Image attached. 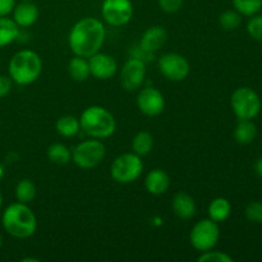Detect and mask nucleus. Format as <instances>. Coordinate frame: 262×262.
<instances>
[{"instance_id": "nucleus-1", "label": "nucleus", "mask_w": 262, "mask_h": 262, "mask_svg": "<svg viewBox=\"0 0 262 262\" xmlns=\"http://www.w3.org/2000/svg\"><path fill=\"white\" fill-rule=\"evenodd\" d=\"M106 36L104 23L95 17H84L73 25L68 35L72 53L90 58L102 48Z\"/></svg>"}, {"instance_id": "nucleus-2", "label": "nucleus", "mask_w": 262, "mask_h": 262, "mask_svg": "<svg viewBox=\"0 0 262 262\" xmlns=\"http://www.w3.org/2000/svg\"><path fill=\"white\" fill-rule=\"evenodd\" d=\"M3 228L9 235L26 239L35 234L37 229V219L27 204L14 202L4 210L2 216Z\"/></svg>"}, {"instance_id": "nucleus-3", "label": "nucleus", "mask_w": 262, "mask_h": 262, "mask_svg": "<svg viewBox=\"0 0 262 262\" xmlns=\"http://www.w3.org/2000/svg\"><path fill=\"white\" fill-rule=\"evenodd\" d=\"M9 77L19 86L32 84L38 79L42 72V60L36 51L19 50L12 56L8 67Z\"/></svg>"}, {"instance_id": "nucleus-4", "label": "nucleus", "mask_w": 262, "mask_h": 262, "mask_svg": "<svg viewBox=\"0 0 262 262\" xmlns=\"http://www.w3.org/2000/svg\"><path fill=\"white\" fill-rule=\"evenodd\" d=\"M79 124H81V130L96 140L112 137L117 129L114 115L100 105L86 107L79 117Z\"/></svg>"}, {"instance_id": "nucleus-5", "label": "nucleus", "mask_w": 262, "mask_h": 262, "mask_svg": "<svg viewBox=\"0 0 262 262\" xmlns=\"http://www.w3.org/2000/svg\"><path fill=\"white\" fill-rule=\"evenodd\" d=\"M106 156V147L101 140H86L72 150V161L78 168L89 170L99 166Z\"/></svg>"}, {"instance_id": "nucleus-6", "label": "nucleus", "mask_w": 262, "mask_h": 262, "mask_svg": "<svg viewBox=\"0 0 262 262\" xmlns=\"http://www.w3.org/2000/svg\"><path fill=\"white\" fill-rule=\"evenodd\" d=\"M143 171V161L135 152H125L114 159L110 176L117 183L129 184L137 181Z\"/></svg>"}, {"instance_id": "nucleus-7", "label": "nucleus", "mask_w": 262, "mask_h": 262, "mask_svg": "<svg viewBox=\"0 0 262 262\" xmlns=\"http://www.w3.org/2000/svg\"><path fill=\"white\" fill-rule=\"evenodd\" d=\"M230 105L239 120H252L261 112L260 96L250 87H239L235 90L230 97Z\"/></svg>"}, {"instance_id": "nucleus-8", "label": "nucleus", "mask_w": 262, "mask_h": 262, "mask_svg": "<svg viewBox=\"0 0 262 262\" xmlns=\"http://www.w3.org/2000/svg\"><path fill=\"white\" fill-rule=\"evenodd\" d=\"M219 225L210 217L197 222L189 233V242L199 252L212 250L219 242Z\"/></svg>"}, {"instance_id": "nucleus-9", "label": "nucleus", "mask_w": 262, "mask_h": 262, "mask_svg": "<svg viewBox=\"0 0 262 262\" xmlns=\"http://www.w3.org/2000/svg\"><path fill=\"white\" fill-rule=\"evenodd\" d=\"M158 67L160 73L171 82L184 81L191 71L189 61L178 53L163 54L159 58Z\"/></svg>"}, {"instance_id": "nucleus-10", "label": "nucleus", "mask_w": 262, "mask_h": 262, "mask_svg": "<svg viewBox=\"0 0 262 262\" xmlns=\"http://www.w3.org/2000/svg\"><path fill=\"white\" fill-rule=\"evenodd\" d=\"M101 14L105 22L113 27L128 25L133 17V4L130 0H104Z\"/></svg>"}, {"instance_id": "nucleus-11", "label": "nucleus", "mask_w": 262, "mask_h": 262, "mask_svg": "<svg viewBox=\"0 0 262 262\" xmlns=\"http://www.w3.org/2000/svg\"><path fill=\"white\" fill-rule=\"evenodd\" d=\"M146 78V64L138 58H129L120 69V83L128 92L141 89Z\"/></svg>"}, {"instance_id": "nucleus-12", "label": "nucleus", "mask_w": 262, "mask_h": 262, "mask_svg": "<svg viewBox=\"0 0 262 262\" xmlns=\"http://www.w3.org/2000/svg\"><path fill=\"white\" fill-rule=\"evenodd\" d=\"M137 106L146 117H158L165 109V99L155 87H145L137 96Z\"/></svg>"}, {"instance_id": "nucleus-13", "label": "nucleus", "mask_w": 262, "mask_h": 262, "mask_svg": "<svg viewBox=\"0 0 262 262\" xmlns=\"http://www.w3.org/2000/svg\"><path fill=\"white\" fill-rule=\"evenodd\" d=\"M89 64L91 76L97 79H101V81L113 78L118 72L117 60L109 54L100 53V51L90 56Z\"/></svg>"}, {"instance_id": "nucleus-14", "label": "nucleus", "mask_w": 262, "mask_h": 262, "mask_svg": "<svg viewBox=\"0 0 262 262\" xmlns=\"http://www.w3.org/2000/svg\"><path fill=\"white\" fill-rule=\"evenodd\" d=\"M168 33L166 30L161 26H152L143 32L141 37V49L148 54H154L160 50L166 42Z\"/></svg>"}, {"instance_id": "nucleus-15", "label": "nucleus", "mask_w": 262, "mask_h": 262, "mask_svg": "<svg viewBox=\"0 0 262 262\" xmlns=\"http://www.w3.org/2000/svg\"><path fill=\"white\" fill-rule=\"evenodd\" d=\"M13 20L18 27L27 28L35 25L38 19V8L32 2H20L13 9Z\"/></svg>"}, {"instance_id": "nucleus-16", "label": "nucleus", "mask_w": 262, "mask_h": 262, "mask_svg": "<svg viewBox=\"0 0 262 262\" xmlns=\"http://www.w3.org/2000/svg\"><path fill=\"white\" fill-rule=\"evenodd\" d=\"M145 187L148 193L154 196H160L166 193L170 188V178L163 169H152L145 178Z\"/></svg>"}, {"instance_id": "nucleus-17", "label": "nucleus", "mask_w": 262, "mask_h": 262, "mask_svg": "<svg viewBox=\"0 0 262 262\" xmlns=\"http://www.w3.org/2000/svg\"><path fill=\"white\" fill-rule=\"evenodd\" d=\"M171 209H173V212L179 219L188 220L196 215L197 206L191 194L186 193V192H178L173 197Z\"/></svg>"}, {"instance_id": "nucleus-18", "label": "nucleus", "mask_w": 262, "mask_h": 262, "mask_svg": "<svg viewBox=\"0 0 262 262\" xmlns=\"http://www.w3.org/2000/svg\"><path fill=\"white\" fill-rule=\"evenodd\" d=\"M207 214H209L210 219L219 224V223L225 222L230 216V214H232V205L224 197H216V199H214L210 202Z\"/></svg>"}, {"instance_id": "nucleus-19", "label": "nucleus", "mask_w": 262, "mask_h": 262, "mask_svg": "<svg viewBox=\"0 0 262 262\" xmlns=\"http://www.w3.org/2000/svg\"><path fill=\"white\" fill-rule=\"evenodd\" d=\"M68 72L74 81L84 82L91 76L89 59L74 55V58H72L68 63Z\"/></svg>"}, {"instance_id": "nucleus-20", "label": "nucleus", "mask_w": 262, "mask_h": 262, "mask_svg": "<svg viewBox=\"0 0 262 262\" xmlns=\"http://www.w3.org/2000/svg\"><path fill=\"white\" fill-rule=\"evenodd\" d=\"M19 36V27L13 18L0 17V48L10 45Z\"/></svg>"}, {"instance_id": "nucleus-21", "label": "nucleus", "mask_w": 262, "mask_h": 262, "mask_svg": "<svg viewBox=\"0 0 262 262\" xmlns=\"http://www.w3.org/2000/svg\"><path fill=\"white\" fill-rule=\"evenodd\" d=\"M55 129L61 137H74V136L78 135L79 130H81L79 119L73 117V115H63V117H60L56 120Z\"/></svg>"}, {"instance_id": "nucleus-22", "label": "nucleus", "mask_w": 262, "mask_h": 262, "mask_svg": "<svg viewBox=\"0 0 262 262\" xmlns=\"http://www.w3.org/2000/svg\"><path fill=\"white\" fill-rule=\"evenodd\" d=\"M257 136V127L252 120H239L234 129V138L241 145H248Z\"/></svg>"}, {"instance_id": "nucleus-23", "label": "nucleus", "mask_w": 262, "mask_h": 262, "mask_svg": "<svg viewBox=\"0 0 262 262\" xmlns=\"http://www.w3.org/2000/svg\"><path fill=\"white\" fill-rule=\"evenodd\" d=\"M154 147V137L147 130H141L133 137L132 140V150L136 155L143 156L148 155Z\"/></svg>"}, {"instance_id": "nucleus-24", "label": "nucleus", "mask_w": 262, "mask_h": 262, "mask_svg": "<svg viewBox=\"0 0 262 262\" xmlns=\"http://www.w3.org/2000/svg\"><path fill=\"white\" fill-rule=\"evenodd\" d=\"M48 158L56 165H67L72 161V151L63 143H53L48 148Z\"/></svg>"}, {"instance_id": "nucleus-25", "label": "nucleus", "mask_w": 262, "mask_h": 262, "mask_svg": "<svg viewBox=\"0 0 262 262\" xmlns=\"http://www.w3.org/2000/svg\"><path fill=\"white\" fill-rule=\"evenodd\" d=\"M37 189H36L35 183L30 179H22L15 187V199L18 202L22 204H31L36 199Z\"/></svg>"}, {"instance_id": "nucleus-26", "label": "nucleus", "mask_w": 262, "mask_h": 262, "mask_svg": "<svg viewBox=\"0 0 262 262\" xmlns=\"http://www.w3.org/2000/svg\"><path fill=\"white\" fill-rule=\"evenodd\" d=\"M235 10L246 17L257 14L262 8V0H233Z\"/></svg>"}, {"instance_id": "nucleus-27", "label": "nucleus", "mask_w": 262, "mask_h": 262, "mask_svg": "<svg viewBox=\"0 0 262 262\" xmlns=\"http://www.w3.org/2000/svg\"><path fill=\"white\" fill-rule=\"evenodd\" d=\"M219 23L224 30H235L242 23V14L238 13L237 10H225V12L220 14Z\"/></svg>"}, {"instance_id": "nucleus-28", "label": "nucleus", "mask_w": 262, "mask_h": 262, "mask_svg": "<svg viewBox=\"0 0 262 262\" xmlns=\"http://www.w3.org/2000/svg\"><path fill=\"white\" fill-rule=\"evenodd\" d=\"M199 262H233V257L228 255L227 252H222V251H214L212 250L205 251L201 252V255L197 257Z\"/></svg>"}, {"instance_id": "nucleus-29", "label": "nucleus", "mask_w": 262, "mask_h": 262, "mask_svg": "<svg viewBox=\"0 0 262 262\" xmlns=\"http://www.w3.org/2000/svg\"><path fill=\"white\" fill-rule=\"evenodd\" d=\"M246 217L248 222L255 223V224H261L262 223V202L253 201L247 205L245 211Z\"/></svg>"}, {"instance_id": "nucleus-30", "label": "nucleus", "mask_w": 262, "mask_h": 262, "mask_svg": "<svg viewBox=\"0 0 262 262\" xmlns=\"http://www.w3.org/2000/svg\"><path fill=\"white\" fill-rule=\"evenodd\" d=\"M247 32L253 40L262 42V15H252L248 20Z\"/></svg>"}, {"instance_id": "nucleus-31", "label": "nucleus", "mask_w": 262, "mask_h": 262, "mask_svg": "<svg viewBox=\"0 0 262 262\" xmlns=\"http://www.w3.org/2000/svg\"><path fill=\"white\" fill-rule=\"evenodd\" d=\"M183 2L184 0H158V4L163 12L168 13V14H173V13L181 10Z\"/></svg>"}, {"instance_id": "nucleus-32", "label": "nucleus", "mask_w": 262, "mask_h": 262, "mask_svg": "<svg viewBox=\"0 0 262 262\" xmlns=\"http://www.w3.org/2000/svg\"><path fill=\"white\" fill-rule=\"evenodd\" d=\"M12 86H13L12 78L8 76H3V74H0V99H3V97L9 95V92L12 91Z\"/></svg>"}, {"instance_id": "nucleus-33", "label": "nucleus", "mask_w": 262, "mask_h": 262, "mask_svg": "<svg viewBox=\"0 0 262 262\" xmlns=\"http://www.w3.org/2000/svg\"><path fill=\"white\" fill-rule=\"evenodd\" d=\"M15 7V0H0V17H7L13 12Z\"/></svg>"}, {"instance_id": "nucleus-34", "label": "nucleus", "mask_w": 262, "mask_h": 262, "mask_svg": "<svg viewBox=\"0 0 262 262\" xmlns=\"http://www.w3.org/2000/svg\"><path fill=\"white\" fill-rule=\"evenodd\" d=\"M255 169H256V173H257L260 177H262V158L257 160V163H256L255 165Z\"/></svg>"}, {"instance_id": "nucleus-35", "label": "nucleus", "mask_w": 262, "mask_h": 262, "mask_svg": "<svg viewBox=\"0 0 262 262\" xmlns=\"http://www.w3.org/2000/svg\"><path fill=\"white\" fill-rule=\"evenodd\" d=\"M38 262V258H31V257H27V258H23L22 262Z\"/></svg>"}, {"instance_id": "nucleus-36", "label": "nucleus", "mask_w": 262, "mask_h": 262, "mask_svg": "<svg viewBox=\"0 0 262 262\" xmlns=\"http://www.w3.org/2000/svg\"><path fill=\"white\" fill-rule=\"evenodd\" d=\"M4 173H5V170H4V166H3V165H0V181H2V179H3V177H4Z\"/></svg>"}, {"instance_id": "nucleus-37", "label": "nucleus", "mask_w": 262, "mask_h": 262, "mask_svg": "<svg viewBox=\"0 0 262 262\" xmlns=\"http://www.w3.org/2000/svg\"><path fill=\"white\" fill-rule=\"evenodd\" d=\"M2 206H3V196L2 193H0V209H2Z\"/></svg>"}, {"instance_id": "nucleus-38", "label": "nucleus", "mask_w": 262, "mask_h": 262, "mask_svg": "<svg viewBox=\"0 0 262 262\" xmlns=\"http://www.w3.org/2000/svg\"><path fill=\"white\" fill-rule=\"evenodd\" d=\"M2 246H3V237L2 234H0V248H2Z\"/></svg>"}, {"instance_id": "nucleus-39", "label": "nucleus", "mask_w": 262, "mask_h": 262, "mask_svg": "<svg viewBox=\"0 0 262 262\" xmlns=\"http://www.w3.org/2000/svg\"><path fill=\"white\" fill-rule=\"evenodd\" d=\"M22 2H32V0H22Z\"/></svg>"}]
</instances>
